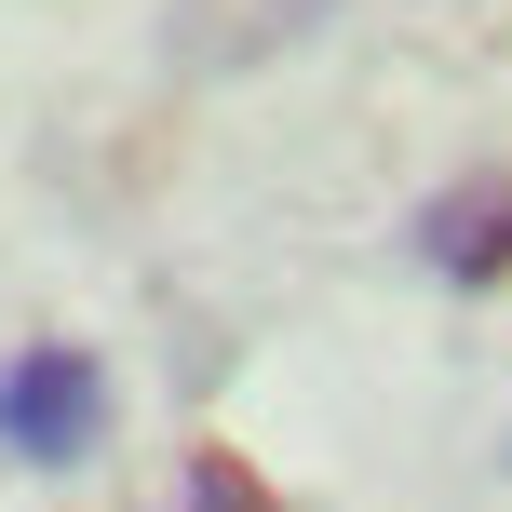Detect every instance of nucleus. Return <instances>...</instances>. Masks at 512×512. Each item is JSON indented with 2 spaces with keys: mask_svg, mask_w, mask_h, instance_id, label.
<instances>
[{
  "mask_svg": "<svg viewBox=\"0 0 512 512\" xmlns=\"http://www.w3.org/2000/svg\"><path fill=\"white\" fill-rule=\"evenodd\" d=\"M108 418H122L108 351H81V337L0 351V459H14V472H95L108 459Z\"/></svg>",
  "mask_w": 512,
  "mask_h": 512,
  "instance_id": "f257e3e1",
  "label": "nucleus"
},
{
  "mask_svg": "<svg viewBox=\"0 0 512 512\" xmlns=\"http://www.w3.org/2000/svg\"><path fill=\"white\" fill-rule=\"evenodd\" d=\"M405 256L445 297H499L512 283V162H459V176L405 216Z\"/></svg>",
  "mask_w": 512,
  "mask_h": 512,
  "instance_id": "f03ea898",
  "label": "nucleus"
},
{
  "mask_svg": "<svg viewBox=\"0 0 512 512\" xmlns=\"http://www.w3.org/2000/svg\"><path fill=\"white\" fill-rule=\"evenodd\" d=\"M176 512H270V486H256V472L230 459V445H203V459L176 472Z\"/></svg>",
  "mask_w": 512,
  "mask_h": 512,
  "instance_id": "7ed1b4c3",
  "label": "nucleus"
}]
</instances>
